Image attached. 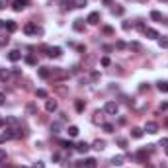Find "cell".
<instances>
[{"label":"cell","instance_id":"cell-1","mask_svg":"<svg viewBox=\"0 0 168 168\" xmlns=\"http://www.w3.org/2000/svg\"><path fill=\"white\" fill-rule=\"evenodd\" d=\"M117 109H119V106H117L116 102H106V106H104V112H106V113H109V116H116Z\"/></svg>","mask_w":168,"mask_h":168},{"label":"cell","instance_id":"cell-2","mask_svg":"<svg viewBox=\"0 0 168 168\" xmlns=\"http://www.w3.org/2000/svg\"><path fill=\"white\" fill-rule=\"evenodd\" d=\"M45 51H47V55L51 57V59H59V57L63 55V49L61 47H45Z\"/></svg>","mask_w":168,"mask_h":168},{"label":"cell","instance_id":"cell-3","mask_svg":"<svg viewBox=\"0 0 168 168\" xmlns=\"http://www.w3.org/2000/svg\"><path fill=\"white\" fill-rule=\"evenodd\" d=\"M24 31H26L27 35H33V33H43V30H41V27H37L35 24H26Z\"/></svg>","mask_w":168,"mask_h":168},{"label":"cell","instance_id":"cell-4","mask_svg":"<svg viewBox=\"0 0 168 168\" xmlns=\"http://www.w3.org/2000/svg\"><path fill=\"white\" fill-rule=\"evenodd\" d=\"M27 2H30V0H14V2H12V8H14L16 12H22L24 8L27 6Z\"/></svg>","mask_w":168,"mask_h":168},{"label":"cell","instance_id":"cell-5","mask_svg":"<svg viewBox=\"0 0 168 168\" xmlns=\"http://www.w3.org/2000/svg\"><path fill=\"white\" fill-rule=\"evenodd\" d=\"M86 22H88V24H92V26H96V24L100 22V12H90V14H88V18H86Z\"/></svg>","mask_w":168,"mask_h":168},{"label":"cell","instance_id":"cell-6","mask_svg":"<svg viewBox=\"0 0 168 168\" xmlns=\"http://www.w3.org/2000/svg\"><path fill=\"white\" fill-rule=\"evenodd\" d=\"M143 33H145L149 39H158V37H160V35H158V31L153 30V27H145V30H143Z\"/></svg>","mask_w":168,"mask_h":168},{"label":"cell","instance_id":"cell-7","mask_svg":"<svg viewBox=\"0 0 168 168\" xmlns=\"http://www.w3.org/2000/svg\"><path fill=\"white\" fill-rule=\"evenodd\" d=\"M57 108H59V104H57V100H47V102H45V109H47L49 113L57 112Z\"/></svg>","mask_w":168,"mask_h":168},{"label":"cell","instance_id":"cell-8","mask_svg":"<svg viewBox=\"0 0 168 168\" xmlns=\"http://www.w3.org/2000/svg\"><path fill=\"white\" fill-rule=\"evenodd\" d=\"M145 131H147V133H151V135H154L158 131V125L154 123V121H147V123H145Z\"/></svg>","mask_w":168,"mask_h":168},{"label":"cell","instance_id":"cell-9","mask_svg":"<svg viewBox=\"0 0 168 168\" xmlns=\"http://www.w3.org/2000/svg\"><path fill=\"white\" fill-rule=\"evenodd\" d=\"M37 76H39V78H49V76H51V68L39 67V68H37Z\"/></svg>","mask_w":168,"mask_h":168},{"label":"cell","instance_id":"cell-10","mask_svg":"<svg viewBox=\"0 0 168 168\" xmlns=\"http://www.w3.org/2000/svg\"><path fill=\"white\" fill-rule=\"evenodd\" d=\"M20 59H22V53H20V51H16V49L8 53V61H12V63H18Z\"/></svg>","mask_w":168,"mask_h":168},{"label":"cell","instance_id":"cell-11","mask_svg":"<svg viewBox=\"0 0 168 168\" xmlns=\"http://www.w3.org/2000/svg\"><path fill=\"white\" fill-rule=\"evenodd\" d=\"M4 27H6V30L10 31V33L18 30V26H16V22H14V20H6V22H4Z\"/></svg>","mask_w":168,"mask_h":168},{"label":"cell","instance_id":"cell-12","mask_svg":"<svg viewBox=\"0 0 168 168\" xmlns=\"http://www.w3.org/2000/svg\"><path fill=\"white\" fill-rule=\"evenodd\" d=\"M123 162H125V154H117V157L112 158V164H113V166H121Z\"/></svg>","mask_w":168,"mask_h":168},{"label":"cell","instance_id":"cell-13","mask_svg":"<svg viewBox=\"0 0 168 168\" xmlns=\"http://www.w3.org/2000/svg\"><path fill=\"white\" fill-rule=\"evenodd\" d=\"M88 149H90V145H88V143H84V141L76 145V151H78V153H82V154H84V153H88Z\"/></svg>","mask_w":168,"mask_h":168},{"label":"cell","instance_id":"cell-14","mask_svg":"<svg viewBox=\"0 0 168 168\" xmlns=\"http://www.w3.org/2000/svg\"><path fill=\"white\" fill-rule=\"evenodd\" d=\"M72 27H74L76 31H84V20H74Z\"/></svg>","mask_w":168,"mask_h":168},{"label":"cell","instance_id":"cell-15","mask_svg":"<svg viewBox=\"0 0 168 168\" xmlns=\"http://www.w3.org/2000/svg\"><path fill=\"white\" fill-rule=\"evenodd\" d=\"M131 137H133V139H141V137H143V129L133 127V129H131Z\"/></svg>","mask_w":168,"mask_h":168},{"label":"cell","instance_id":"cell-16","mask_svg":"<svg viewBox=\"0 0 168 168\" xmlns=\"http://www.w3.org/2000/svg\"><path fill=\"white\" fill-rule=\"evenodd\" d=\"M98 164H96V158H92V157H90V158H86V160H84V168H96Z\"/></svg>","mask_w":168,"mask_h":168},{"label":"cell","instance_id":"cell-17","mask_svg":"<svg viewBox=\"0 0 168 168\" xmlns=\"http://www.w3.org/2000/svg\"><path fill=\"white\" fill-rule=\"evenodd\" d=\"M67 133H68V137H76L80 131H78V127H76V125H71V127L67 129Z\"/></svg>","mask_w":168,"mask_h":168},{"label":"cell","instance_id":"cell-18","mask_svg":"<svg viewBox=\"0 0 168 168\" xmlns=\"http://www.w3.org/2000/svg\"><path fill=\"white\" fill-rule=\"evenodd\" d=\"M135 158H137L139 162H147V151H139V153L135 154Z\"/></svg>","mask_w":168,"mask_h":168},{"label":"cell","instance_id":"cell-19","mask_svg":"<svg viewBox=\"0 0 168 168\" xmlns=\"http://www.w3.org/2000/svg\"><path fill=\"white\" fill-rule=\"evenodd\" d=\"M94 149L96 151H102V149H106V141H102V139H98V141H94Z\"/></svg>","mask_w":168,"mask_h":168},{"label":"cell","instance_id":"cell-20","mask_svg":"<svg viewBox=\"0 0 168 168\" xmlns=\"http://www.w3.org/2000/svg\"><path fill=\"white\" fill-rule=\"evenodd\" d=\"M151 18H153L154 22H162V14H160L158 10H153V12H151Z\"/></svg>","mask_w":168,"mask_h":168},{"label":"cell","instance_id":"cell-21","mask_svg":"<svg viewBox=\"0 0 168 168\" xmlns=\"http://www.w3.org/2000/svg\"><path fill=\"white\" fill-rule=\"evenodd\" d=\"M74 108H76V112H84V108H86L84 100H76L74 102Z\"/></svg>","mask_w":168,"mask_h":168},{"label":"cell","instance_id":"cell-22","mask_svg":"<svg viewBox=\"0 0 168 168\" xmlns=\"http://www.w3.org/2000/svg\"><path fill=\"white\" fill-rule=\"evenodd\" d=\"M123 12H125V10H123L121 6H113V8H112V14H113V16H123Z\"/></svg>","mask_w":168,"mask_h":168},{"label":"cell","instance_id":"cell-23","mask_svg":"<svg viewBox=\"0 0 168 168\" xmlns=\"http://www.w3.org/2000/svg\"><path fill=\"white\" fill-rule=\"evenodd\" d=\"M127 47H129L131 51H141V43H137V41H131Z\"/></svg>","mask_w":168,"mask_h":168},{"label":"cell","instance_id":"cell-24","mask_svg":"<svg viewBox=\"0 0 168 168\" xmlns=\"http://www.w3.org/2000/svg\"><path fill=\"white\" fill-rule=\"evenodd\" d=\"M26 63L31 65V67H35V65H37V59H35L33 55H27V57H26Z\"/></svg>","mask_w":168,"mask_h":168},{"label":"cell","instance_id":"cell-25","mask_svg":"<svg viewBox=\"0 0 168 168\" xmlns=\"http://www.w3.org/2000/svg\"><path fill=\"white\" fill-rule=\"evenodd\" d=\"M158 90H160V92H168V82L166 80H160V82H158Z\"/></svg>","mask_w":168,"mask_h":168},{"label":"cell","instance_id":"cell-26","mask_svg":"<svg viewBox=\"0 0 168 168\" xmlns=\"http://www.w3.org/2000/svg\"><path fill=\"white\" fill-rule=\"evenodd\" d=\"M8 78H10V71H4L2 68L0 71V80H8Z\"/></svg>","mask_w":168,"mask_h":168},{"label":"cell","instance_id":"cell-27","mask_svg":"<svg viewBox=\"0 0 168 168\" xmlns=\"http://www.w3.org/2000/svg\"><path fill=\"white\" fill-rule=\"evenodd\" d=\"M158 45H160L162 49H168V39L166 37H158Z\"/></svg>","mask_w":168,"mask_h":168},{"label":"cell","instance_id":"cell-28","mask_svg":"<svg viewBox=\"0 0 168 168\" xmlns=\"http://www.w3.org/2000/svg\"><path fill=\"white\" fill-rule=\"evenodd\" d=\"M102 129H104L106 133H112V131H113V125H112V123H102Z\"/></svg>","mask_w":168,"mask_h":168},{"label":"cell","instance_id":"cell-29","mask_svg":"<svg viewBox=\"0 0 168 168\" xmlns=\"http://www.w3.org/2000/svg\"><path fill=\"white\" fill-rule=\"evenodd\" d=\"M74 4H76L74 8H84L86 4H88V0H74Z\"/></svg>","mask_w":168,"mask_h":168},{"label":"cell","instance_id":"cell-30","mask_svg":"<svg viewBox=\"0 0 168 168\" xmlns=\"http://www.w3.org/2000/svg\"><path fill=\"white\" fill-rule=\"evenodd\" d=\"M116 47L121 51V49H127V43H125V41H121V39H119V41H116Z\"/></svg>","mask_w":168,"mask_h":168},{"label":"cell","instance_id":"cell-31","mask_svg":"<svg viewBox=\"0 0 168 168\" xmlns=\"http://www.w3.org/2000/svg\"><path fill=\"white\" fill-rule=\"evenodd\" d=\"M35 94H37V98H47V90H43V88H39Z\"/></svg>","mask_w":168,"mask_h":168},{"label":"cell","instance_id":"cell-32","mask_svg":"<svg viewBox=\"0 0 168 168\" xmlns=\"http://www.w3.org/2000/svg\"><path fill=\"white\" fill-rule=\"evenodd\" d=\"M100 63H102V67H109V65H112V61H109V57H104Z\"/></svg>","mask_w":168,"mask_h":168},{"label":"cell","instance_id":"cell-33","mask_svg":"<svg viewBox=\"0 0 168 168\" xmlns=\"http://www.w3.org/2000/svg\"><path fill=\"white\" fill-rule=\"evenodd\" d=\"M8 6H10V2H8V0H0V10H6Z\"/></svg>","mask_w":168,"mask_h":168},{"label":"cell","instance_id":"cell-34","mask_svg":"<svg viewBox=\"0 0 168 168\" xmlns=\"http://www.w3.org/2000/svg\"><path fill=\"white\" fill-rule=\"evenodd\" d=\"M51 131H53V133H59V131H61V123H53L51 125Z\"/></svg>","mask_w":168,"mask_h":168},{"label":"cell","instance_id":"cell-35","mask_svg":"<svg viewBox=\"0 0 168 168\" xmlns=\"http://www.w3.org/2000/svg\"><path fill=\"white\" fill-rule=\"evenodd\" d=\"M102 31H104V33H106V35H112V33H113V27H109V26H106V27H104V30H102Z\"/></svg>","mask_w":168,"mask_h":168},{"label":"cell","instance_id":"cell-36","mask_svg":"<svg viewBox=\"0 0 168 168\" xmlns=\"http://www.w3.org/2000/svg\"><path fill=\"white\" fill-rule=\"evenodd\" d=\"M0 162H6V151L0 149Z\"/></svg>","mask_w":168,"mask_h":168},{"label":"cell","instance_id":"cell-37","mask_svg":"<svg viewBox=\"0 0 168 168\" xmlns=\"http://www.w3.org/2000/svg\"><path fill=\"white\" fill-rule=\"evenodd\" d=\"M61 145H63L65 149H71V147H72V143H71V141H61Z\"/></svg>","mask_w":168,"mask_h":168},{"label":"cell","instance_id":"cell-38","mask_svg":"<svg viewBox=\"0 0 168 168\" xmlns=\"http://www.w3.org/2000/svg\"><path fill=\"white\" fill-rule=\"evenodd\" d=\"M131 27H133V24H129V22H123V30H125V31H129Z\"/></svg>","mask_w":168,"mask_h":168},{"label":"cell","instance_id":"cell-39","mask_svg":"<svg viewBox=\"0 0 168 168\" xmlns=\"http://www.w3.org/2000/svg\"><path fill=\"white\" fill-rule=\"evenodd\" d=\"M117 145H119V147H127V141H125V139H117Z\"/></svg>","mask_w":168,"mask_h":168},{"label":"cell","instance_id":"cell-40","mask_svg":"<svg viewBox=\"0 0 168 168\" xmlns=\"http://www.w3.org/2000/svg\"><path fill=\"white\" fill-rule=\"evenodd\" d=\"M160 147H164V149H166V147H168V139H160Z\"/></svg>","mask_w":168,"mask_h":168},{"label":"cell","instance_id":"cell-41","mask_svg":"<svg viewBox=\"0 0 168 168\" xmlns=\"http://www.w3.org/2000/svg\"><path fill=\"white\" fill-rule=\"evenodd\" d=\"M27 112L33 113V112H35V106H33V104H30V106H27Z\"/></svg>","mask_w":168,"mask_h":168},{"label":"cell","instance_id":"cell-42","mask_svg":"<svg viewBox=\"0 0 168 168\" xmlns=\"http://www.w3.org/2000/svg\"><path fill=\"white\" fill-rule=\"evenodd\" d=\"M160 109H168V102H160Z\"/></svg>","mask_w":168,"mask_h":168},{"label":"cell","instance_id":"cell-43","mask_svg":"<svg viewBox=\"0 0 168 168\" xmlns=\"http://www.w3.org/2000/svg\"><path fill=\"white\" fill-rule=\"evenodd\" d=\"M4 102H6V96H4V94H0V106H2Z\"/></svg>","mask_w":168,"mask_h":168},{"label":"cell","instance_id":"cell-44","mask_svg":"<svg viewBox=\"0 0 168 168\" xmlns=\"http://www.w3.org/2000/svg\"><path fill=\"white\" fill-rule=\"evenodd\" d=\"M33 168H43V162H35V164H33Z\"/></svg>","mask_w":168,"mask_h":168},{"label":"cell","instance_id":"cell-45","mask_svg":"<svg viewBox=\"0 0 168 168\" xmlns=\"http://www.w3.org/2000/svg\"><path fill=\"white\" fill-rule=\"evenodd\" d=\"M112 2H113V0H104V4H106V6H109Z\"/></svg>","mask_w":168,"mask_h":168},{"label":"cell","instance_id":"cell-46","mask_svg":"<svg viewBox=\"0 0 168 168\" xmlns=\"http://www.w3.org/2000/svg\"><path fill=\"white\" fill-rule=\"evenodd\" d=\"M6 141V137H4V135H0V143H4Z\"/></svg>","mask_w":168,"mask_h":168},{"label":"cell","instance_id":"cell-47","mask_svg":"<svg viewBox=\"0 0 168 168\" xmlns=\"http://www.w3.org/2000/svg\"><path fill=\"white\" fill-rule=\"evenodd\" d=\"M4 125H6V121H4V119H0V127H4Z\"/></svg>","mask_w":168,"mask_h":168},{"label":"cell","instance_id":"cell-48","mask_svg":"<svg viewBox=\"0 0 168 168\" xmlns=\"http://www.w3.org/2000/svg\"><path fill=\"white\" fill-rule=\"evenodd\" d=\"M0 27H4V22H2V20H0Z\"/></svg>","mask_w":168,"mask_h":168},{"label":"cell","instance_id":"cell-49","mask_svg":"<svg viewBox=\"0 0 168 168\" xmlns=\"http://www.w3.org/2000/svg\"><path fill=\"white\" fill-rule=\"evenodd\" d=\"M145 168H154V166H151V164H147V166H145Z\"/></svg>","mask_w":168,"mask_h":168},{"label":"cell","instance_id":"cell-50","mask_svg":"<svg viewBox=\"0 0 168 168\" xmlns=\"http://www.w3.org/2000/svg\"><path fill=\"white\" fill-rule=\"evenodd\" d=\"M166 154H168V147H166Z\"/></svg>","mask_w":168,"mask_h":168}]
</instances>
